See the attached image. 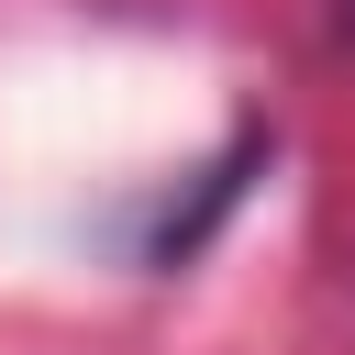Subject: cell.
<instances>
[{
	"label": "cell",
	"mask_w": 355,
	"mask_h": 355,
	"mask_svg": "<svg viewBox=\"0 0 355 355\" xmlns=\"http://www.w3.org/2000/svg\"><path fill=\"white\" fill-rule=\"evenodd\" d=\"M344 22H355V0H344Z\"/></svg>",
	"instance_id": "cell-1"
}]
</instances>
